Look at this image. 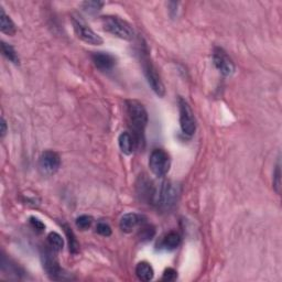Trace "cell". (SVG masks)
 I'll list each match as a JSON object with an SVG mask.
<instances>
[{"label": "cell", "instance_id": "14", "mask_svg": "<svg viewBox=\"0 0 282 282\" xmlns=\"http://www.w3.org/2000/svg\"><path fill=\"white\" fill-rule=\"evenodd\" d=\"M136 275L141 281H150L155 277V270L149 262L141 261L136 267Z\"/></svg>", "mask_w": 282, "mask_h": 282}, {"label": "cell", "instance_id": "6", "mask_svg": "<svg viewBox=\"0 0 282 282\" xmlns=\"http://www.w3.org/2000/svg\"><path fill=\"white\" fill-rule=\"evenodd\" d=\"M149 168L158 178L167 176L171 168V158L163 149H155L149 157Z\"/></svg>", "mask_w": 282, "mask_h": 282}, {"label": "cell", "instance_id": "25", "mask_svg": "<svg viewBox=\"0 0 282 282\" xmlns=\"http://www.w3.org/2000/svg\"><path fill=\"white\" fill-rule=\"evenodd\" d=\"M178 278V272L173 268H168L165 270L162 275L163 281H174Z\"/></svg>", "mask_w": 282, "mask_h": 282}, {"label": "cell", "instance_id": "13", "mask_svg": "<svg viewBox=\"0 0 282 282\" xmlns=\"http://www.w3.org/2000/svg\"><path fill=\"white\" fill-rule=\"evenodd\" d=\"M118 146L123 155L130 156L133 150L137 148V144L134 141L132 134L128 131L121 132L118 137Z\"/></svg>", "mask_w": 282, "mask_h": 282}, {"label": "cell", "instance_id": "26", "mask_svg": "<svg viewBox=\"0 0 282 282\" xmlns=\"http://www.w3.org/2000/svg\"><path fill=\"white\" fill-rule=\"evenodd\" d=\"M0 126H2V130H0V132H2V137H5V134L7 133V122H6L4 117L2 118V123H0Z\"/></svg>", "mask_w": 282, "mask_h": 282}, {"label": "cell", "instance_id": "2", "mask_svg": "<svg viewBox=\"0 0 282 282\" xmlns=\"http://www.w3.org/2000/svg\"><path fill=\"white\" fill-rule=\"evenodd\" d=\"M151 199L158 210L167 212L176 205L178 200V189L170 181H163L159 187L152 191Z\"/></svg>", "mask_w": 282, "mask_h": 282}, {"label": "cell", "instance_id": "22", "mask_svg": "<svg viewBox=\"0 0 282 282\" xmlns=\"http://www.w3.org/2000/svg\"><path fill=\"white\" fill-rule=\"evenodd\" d=\"M280 160H278L277 167H275V171L273 172V189L280 194L281 192V169H280Z\"/></svg>", "mask_w": 282, "mask_h": 282}, {"label": "cell", "instance_id": "7", "mask_svg": "<svg viewBox=\"0 0 282 282\" xmlns=\"http://www.w3.org/2000/svg\"><path fill=\"white\" fill-rule=\"evenodd\" d=\"M72 24L76 36L82 41L87 44H92V46H100V44H103V38L98 36L80 16H73Z\"/></svg>", "mask_w": 282, "mask_h": 282}, {"label": "cell", "instance_id": "11", "mask_svg": "<svg viewBox=\"0 0 282 282\" xmlns=\"http://www.w3.org/2000/svg\"><path fill=\"white\" fill-rule=\"evenodd\" d=\"M92 60L94 65L100 71H111L116 65L115 56L107 52H94L92 54Z\"/></svg>", "mask_w": 282, "mask_h": 282}, {"label": "cell", "instance_id": "9", "mask_svg": "<svg viewBox=\"0 0 282 282\" xmlns=\"http://www.w3.org/2000/svg\"><path fill=\"white\" fill-rule=\"evenodd\" d=\"M61 167V158L54 151H44L39 158V168L43 174L46 176H52V174L59 171Z\"/></svg>", "mask_w": 282, "mask_h": 282}, {"label": "cell", "instance_id": "23", "mask_svg": "<svg viewBox=\"0 0 282 282\" xmlns=\"http://www.w3.org/2000/svg\"><path fill=\"white\" fill-rule=\"evenodd\" d=\"M96 232L104 237H109L111 235V228L108 224H106L104 222H99L97 224V226H96Z\"/></svg>", "mask_w": 282, "mask_h": 282}, {"label": "cell", "instance_id": "24", "mask_svg": "<svg viewBox=\"0 0 282 282\" xmlns=\"http://www.w3.org/2000/svg\"><path fill=\"white\" fill-rule=\"evenodd\" d=\"M30 225L33 229H36L39 233H42L43 230L46 229V225H44V223H42L40 219L37 217H33V216L30 217Z\"/></svg>", "mask_w": 282, "mask_h": 282}, {"label": "cell", "instance_id": "19", "mask_svg": "<svg viewBox=\"0 0 282 282\" xmlns=\"http://www.w3.org/2000/svg\"><path fill=\"white\" fill-rule=\"evenodd\" d=\"M48 244L51 248H53L54 250L60 251L63 249L64 240L60 234H58L56 232H51L48 236Z\"/></svg>", "mask_w": 282, "mask_h": 282}, {"label": "cell", "instance_id": "5", "mask_svg": "<svg viewBox=\"0 0 282 282\" xmlns=\"http://www.w3.org/2000/svg\"><path fill=\"white\" fill-rule=\"evenodd\" d=\"M56 250L50 246L44 248V250L41 253L43 269L46 270L47 274L51 279L53 280H64L66 279V274L63 273V269L61 268L58 258H56Z\"/></svg>", "mask_w": 282, "mask_h": 282}, {"label": "cell", "instance_id": "8", "mask_svg": "<svg viewBox=\"0 0 282 282\" xmlns=\"http://www.w3.org/2000/svg\"><path fill=\"white\" fill-rule=\"evenodd\" d=\"M179 110H180V127L184 134L193 136L196 130L195 117L191 106L184 98H179Z\"/></svg>", "mask_w": 282, "mask_h": 282}, {"label": "cell", "instance_id": "3", "mask_svg": "<svg viewBox=\"0 0 282 282\" xmlns=\"http://www.w3.org/2000/svg\"><path fill=\"white\" fill-rule=\"evenodd\" d=\"M140 61L141 65H143L145 76L148 81L151 89L154 91L159 97H163L166 95V88L161 81L160 75L158 74L156 66L152 63V61L148 53V49L146 46H143L140 50Z\"/></svg>", "mask_w": 282, "mask_h": 282}, {"label": "cell", "instance_id": "20", "mask_svg": "<svg viewBox=\"0 0 282 282\" xmlns=\"http://www.w3.org/2000/svg\"><path fill=\"white\" fill-rule=\"evenodd\" d=\"M104 6V3L101 2H85L82 4L83 9L88 14H95L101 9Z\"/></svg>", "mask_w": 282, "mask_h": 282}, {"label": "cell", "instance_id": "1", "mask_svg": "<svg viewBox=\"0 0 282 282\" xmlns=\"http://www.w3.org/2000/svg\"><path fill=\"white\" fill-rule=\"evenodd\" d=\"M127 114L130 123L131 134L136 141L137 148L145 143V129L148 125V112L145 106L138 100H127Z\"/></svg>", "mask_w": 282, "mask_h": 282}, {"label": "cell", "instance_id": "12", "mask_svg": "<svg viewBox=\"0 0 282 282\" xmlns=\"http://www.w3.org/2000/svg\"><path fill=\"white\" fill-rule=\"evenodd\" d=\"M140 224H143V216L136 213H127L120 218L119 227L123 233L129 234Z\"/></svg>", "mask_w": 282, "mask_h": 282}, {"label": "cell", "instance_id": "18", "mask_svg": "<svg viewBox=\"0 0 282 282\" xmlns=\"http://www.w3.org/2000/svg\"><path fill=\"white\" fill-rule=\"evenodd\" d=\"M2 52L3 55L5 56L6 59H7L9 62L14 64H19V56L18 53L16 52V50L14 49V47H11L10 44L6 43V42H2Z\"/></svg>", "mask_w": 282, "mask_h": 282}, {"label": "cell", "instance_id": "10", "mask_svg": "<svg viewBox=\"0 0 282 282\" xmlns=\"http://www.w3.org/2000/svg\"><path fill=\"white\" fill-rule=\"evenodd\" d=\"M213 62L216 69L224 76H230L235 72V64L228 54L221 48H215L213 52Z\"/></svg>", "mask_w": 282, "mask_h": 282}, {"label": "cell", "instance_id": "16", "mask_svg": "<svg viewBox=\"0 0 282 282\" xmlns=\"http://www.w3.org/2000/svg\"><path fill=\"white\" fill-rule=\"evenodd\" d=\"M181 244V236L177 232L168 233L161 241V247L166 250H174Z\"/></svg>", "mask_w": 282, "mask_h": 282}, {"label": "cell", "instance_id": "4", "mask_svg": "<svg viewBox=\"0 0 282 282\" xmlns=\"http://www.w3.org/2000/svg\"><path fill=\"white\" fill-rule=\"evenodd\" d=\"M104 30L122 40L131 41L134 38V31L131 25L117 16H105L101 18Z\"/></svg>", "mask_w": 282, "mask_h": 282}, {"label": "cell", "instance_id": "17", "mask_svg": "<svg viewBox=\"0 0 282 282\" xmlns=\"http://www.w3.org/2000/svg\"><path fill=\"white\" fill-rule=\"evenodd\" d=\"M63 228H64L65 235L67 237V241H69L70 252L73 253V255H76V253H78V251H80V244H78L76 237H75L74 233H73V230L69 226V225L64 224L63 225Z\"/></svg>", "mask_w": 282, "mask_h": 282}, {"label": "cell", "instance_id": "15", "mask_svg": "<svg viewBox=\"0 0 282 282\" xmlns=\"http://www.w3.org/2000/svg\"><path fill=\"white\" fill-rule=\"evenodd\" d=\"M0 30H2L3 33H6V35L8 36L16 35L17 31L14 21L10 19L9 16H7L3 8L0 10Z\"/></svg>", "mask_w": 282, "mask_h": 282}, {"label": "cell", "instance_id": "21", "mask_svg": "<svg viewBox=\"0 0 282 282\" xmlns=\"http://www.w3.org/2000/svg\"><path fill=\"white\" fill-rule=\"evenodd\" d=\"M92 224H93V218L88 215H81L80 217L76 218V226L82 230L88 229L92 226Z\"/></svg>", "mask_w": 282, "mask_h": 282}]
</instances>
